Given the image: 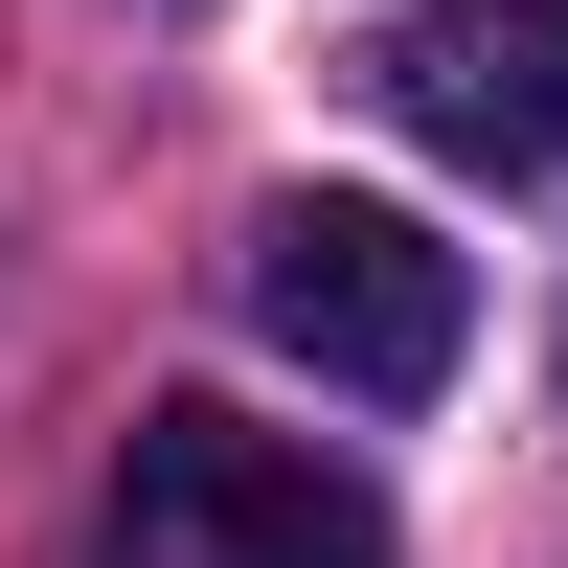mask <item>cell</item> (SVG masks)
<instances>
[{
    "label": "cell",
    "instance_id": "4",
    "mask_svg": "<svg viewBox=\"0 0 568 568\" xmlns=\"http://www.w3.org/2000/svg\"><path fill=\"white\" fill-rule=\"evenodd\" d=\"M136 23H205V0H136Z\"/></svg>",
    "mask_w": 568,
    "mask_h": 568
},
{
    "label": "cell",
    "instance_id": "1",
    "mask_svg": "<svg viewBox=\"0 0 568 568\" xmlns=\"http://www.w3.org/2000/svg\"><path fill=\"white\" fill-rule=\"evenodd\" d=\"M251 342L318 364L342 409H433L455 342H478V251H433L364 182H296V205H251Z\"/></svg>",
    "mask_w": 568,
    "mask_h": 568
},
{
    "label": "cell",
    "instance_id": "3",
    "mask_svg": "<svg viewBox=\"0 0 568 568\" xmlns=\"http://www.w3.org/2000/svg\"><path fill=\"white\" fill-rule=\"evenodd\" d=\"M387 136H433L455 182H568V0H409L364 45Z\"/></svg>",
    "mask_w": 568,
    "mask_h": 568
},
{
    "label": "cell",
    "instance_id": "2",
    "mask_svg": "<svg viewBox=\"0 0 568 568\" xmlns=\"http://www.w3.org/2000/svg\"><path fill=\"white\" fill-rule=\"evenodd\" d=\"M114 546H136V568H387V500L318 478L296 433L136 409V455H114Z\"/></svg>",
    "mask_w": 568,
    "mask_h": 568
}]
</instances>
